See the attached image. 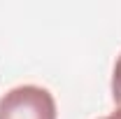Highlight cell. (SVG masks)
I'll return each mask as SVG.
<instances>
[{"label":"cell","mask_w":121,"mask_h":119,"mask_svg":"<svg viewBox=\"0 0 121 119\" xmlns=\"http://www.w3.org/2000/svg\"><path fill=\"white\" fill-rule=\"evenodd\" d=\"M0 119H56V101L44 87H14L0 98Z\"/></svg>","instance_id":"1"},{"label":"cell","mask_w":121,"mask_h":119,"mask_svg":"<svg viewBox=\"0 0 121 119\" xmlns=\"http://www.w3.org/2000/svg\"><path fill=\"white\" fill-rule=\"evenodd\" d=\"M112 98H114V103L121 107V54L117 56L114 73H112Z\"/></svg>","instance_id":"2"},{"label":"cell","mask_w":121,"mask_h":119,"mask_svg":"<svg viewBox=\"0 0 121 119\" xmlns=\"http://www.w3.org/2000/svg\"><path fill=\"white\" fill-rule=\"evenodd\" d=\"M100 119H121V107H119V110H114L112 114H107V117H100Z\"/></svg>","instance_id":"3"}]
</instances>
